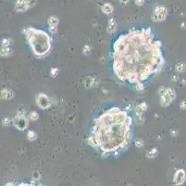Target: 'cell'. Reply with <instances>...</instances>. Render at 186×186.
Here are the masks:
<instances>
[{
    "mask_svg": "<svg viewBox=\"0 0 186 186\" xmlns=\"http://www.w3.org/2000/svg\"><path fill=\"white\" fill-rule=\"evenodd\" d=\"M110 63L118 82L145 85L165 67L163 44L151 27H131L113 42Z\"/></svg>",
    "mask_w": 186,
    "mask_h": 186,
    "instance_id": "cell-1",
    "label": "cell"
},
{
    "mask_svg": "<svg viewBox=\"0 0 186 186\" xmlns=\"http://www.w3.org/2000/svg\"><path fill=\"white\" fill-rule=\"evenodd\" d=\"M134 122L130 109L109 107L93 120L87 143L102 157L118 156L130 147L134 138Z\"/></svg>",
    "mask_w": 186,
    "mask_h": 186,
    "instance_id": "cell-2",
    "label": "cell"
},
{
    "mask_svg": "<svg viewBox=\"0 0 186 186\" xmlns=\"http://www.w3.org/2000/svg\"><path fill=\"white\" fill-rule=\"evenodd\" d=\"M21 34L24 35L25 40L35 58L45 59L49 56L53 47V39L50 34L33 26H26L22 28Z\"/></svg>",
    "mask_w": 186,
    "mask_h": 186,
    "instance_id": "cell-3",
    "label": "cell"
},
{
    "mask_svg": "<svg viewBox=\"0 0 186 186\" xmlns=\"http://www.w3.org/2000/svg\"><path fill=\"white\" fill-rule=\"evenodd\" d=\"M176 98V93L173 88L166 87L165 91L160 95V105L163 107L170 105Z\"/></svg>",
    "mask_w": 186,
    "mask_h": 186,
    "instance_id": "cell-4",
    "label": "cell"
},
{
    "mask_svg": "<svg viewBox=\"0 0 186 186\" xmlns=\"http://www.w3.org/2000/svg\"><path fill=\"white\" fill-rule=\"evenodd\" d=\"M168 16V10L164 6H157L154 8L152 13V21L155 23H160L166 20Z\"/></svg>",
    "mask_w": 186,
    "mask_h": 186,
    "instance_id": "cell-5",
    "label": "cell"
},
{
    "mask_svg": "<svg viewBox=\"0 0 186 186\" xmlns=\"http://www.w3.org/2000/svg\"><path fill=\"white\" fill-rule=\"evenodd\" d=\"M12 125L14 126L18 130L23 131L28 127L29 120H28V118L26 117V116H20V114H17V116H15V117L12 119Z\"/></svg>",
    "mask_w": 186,
    "mask_h": 186,
    "instance_id": "cell-6",
    "label": "cell"
},
{
    "mask_svg": "<svg viewBox=\"0 0 186 186\" xmlns=\"http://www.w3.org/2000/svg\"><path fill=\"white\" fill-rule=\"evenodd\" d=\"M36 104L40 109L46 110L51 107L52 103H51V100L49 97L46 94H45V93L41 92V93H39L36 97Z\"/></svg>",
    "mask_w": 186,
    "mask_h": 186,
    "instance_id": "cell-7",
    "label": "cell"
},
{
    "mask_svg": "<svg viewBox=\"0 0 186 186\" xmlns=\"http://www.w3.org/2000/svg\"><path fill=\"white\" fill-rule=\"evenodd\" d=\"M31 4H32V2H31L30 0H16L14 10L18 13L25 12L32 7Z\"/></svg>",
    "mask_w": 186,
    "mask_h": 186,
    "instance_id": "cell-8",
    "label": "cell"
},
{
    "mask_svg": "<svg viewBox=\"0 0 186 186\" xmlns=\"http://www.w3.org/2000/svg\"><path fill=\"white\" fill-rule=\"evenodd\" d=\"M59 23V19L57 16L52 15L48 17L47 19V25H48V31L52 34H55L57 32V25Z\"/></svg>",
    "mask_w": 186,
    "mask_h": 186,
    "instance_id": "cell-9",
    "label": "cell"
},
{
    "mask_svg": "<svg viewBox=\"0 0 186 186\" xmlns=\"http://www.w3.org/2000/svg\"><path fill=\"white\" fill-rule=\"evenodd\" d=\"M99 83V80L98 78L95 76H89L84 78V80H83V85L86 88H92L95 86L98 85Z\"/></svg>",
    "mask_w": 186,
    "mask_h": 186,
    "instance_id": "cell-10",
    "label": "cell"
},
{
    "mask_svg": "<svg viewBox=\"0 0 186 186\" xmlns=\"http://www.w3.org/2000/svg\"><path fill=\"white\" fill-rule=\"evenodd\" d=\"M147 109H148V105H147L146 103H145V101H143V103H141L138 105L135 106V109H134L135 114L140 118V120H141V118H143L144 113L146 112Z\"/></svg>",
    "mask_w": 186,
    "mask_h": 186,
    "instance_id": "cell-11",
    "label": "cell"
},
{
    "mask_svg": "<svg viewBox=\"0 0 186 186\" xmlns=\"http://www.w3.org/2000/svg\"><path fill=\"white\" fill-rule=\"evenodd\" d=\"M14 98V92L10 88H3L0 90V99L10 101Z\"/></svg>",
    "mask_w": 186,
    "mask_h": 186,
    "instance_id": "cell-12",
    "label": "cell"
},
{
    "mask_svg": "<svg viewBox=\"0 0 186 186\" xmlns=\"http://www.w3.org/2000/svg\"><path fill=\"white\" fill-rule=\"evenodd\" d=\"M186 179V175H185V171L183 169H179L176 172L173 178V181L176 184H181L183 183V181Z\"/></svg>",
    "mask_w": 186,
    "mask_h": 186,
    "instance_id": "cell-13",
    "label": "cell"
},
{
    "mask_svg": "<svg viewBox=\"0 0 186 186\" xmlns=\"http://www.w3.org/2000/svg\"><path fill=\"white\" fill-rule=\"evenodd\" d=\"M117 30V21L116 20L114 19L113 17H111L108 20V27H107V31L108 34H114Z\"/></svg>",
    "mask_w": 186,
    "mask_h": 186,
    "instance_id": "cell-14",
    "label": "cell"
},
{
    "mask_svg": "<svg viewBox=\"0 0 186 186\" xmlns=\"http://www.w3.org/2000/svg\"><path fill=\"white\" fill-rule=\"evenodd\" d=\"M12 50L10 47H1L0 48V57L2 58H7V57H10L12 55Z\"/></svg>",
    "mask_w": 186,
    "mask_h": 186,
    "instance_id": "cell-15",
    "label": "cell"
},
{
    "mask_svg": "<svg viewBox=\"0 0 186 186\" xmlns=\"http://www.w3.org/2000/svg\"><path fill=\"white\" fill-rule=\"evenodd\" d=\"M102 11L105 13L106 15H111L114 11V7L110 3H105L102 6Z\"/></svg>",
    "mask_w": 186,
    "mask_h": 186,
    "instance_id": "cell-16",
    "label": "cell"
},
{
    "mask_svg": "<svg viewBox=\"0 0 186 186\" xmlns=\"http://www.w3.org/2000/svg\"><path fill=\"white\" fill-rule=\"evenodd\" d=\"M175 70H176V72H178V73H183L186 71V64L184 63H183V61L176 63Z\"/></svg>",
    "mask_w": 186,
    "mask_h": 186,
    "instance_id": "cell-17",
    "label": "cell"
},
{
    "mask_svg": "<svg viewBox=\"0 0 186 186\" xmlns=\"http://www.w3.org/2000/svg\"><path fill=\"white\" fill-rule=\"evenodd\" d=\"M37 137H38V135L34 130H29L27 132V139L30 141H34L37 139Z\"/></svg>",
    "mask_w": 186,
    "mask_h": 186,
    "instance_id": "cell-18",
    "label": "cell"
},
{
    "mask_svg": "<svg viewBox=\"0 0 186 186\" xmlns=\"http://www.w3.org/2000/svg\"><path fill=\"white\" fill-rule=\"evenodd\" d=\"M157 156V148H151L146 153V157L149 159H153Z\"/></svg>",
    "mask_w": 186,
    "mask_h": 186,
    "instance_id": "cell-19",
    "label": "cell"
},
{
    "mask_svg": "<svg viewBox=\"0 0 186 186\" xmlns=\"http://www.w3.org/2000/svg\"><path fill=\"white\" fill-rule=\"evenodd\" d=\"M12 44V39L10 37H4L1 40V47H10Z\"/></svg>",
    "mask_w": 186,
    "mask_h": 186,
    "instance_id": "cell-20",
    "label": "cell"
},
{
    "mask_svg": "<svg viewBox=\"0 0 186 186\" xmlns=\"http://www.w3.org/2000/svg\"><path fill=\"white\" fill-rule=\"evenodd\" d=\"M29 119L32 121H37L39 119V114L36 112V111H32L29 114Z\"/></svg>",
    "mask_w": 186,
    "mask_h": 186,
    "instance_id": "cell-21",
    "label": "cell"
},
{
    "mask_svg": "<svg viewBox=\"0 0 186 186\" xmlns=\"http://www.w3.org/2000/svg\"><path fill=\"white\" fill-rule=\"evenodd\" d=\"M12 124V119H10V117H4L2 119V125L4 127H7Z\"/></svg>",
    "mask_w": 186,
    "mask_h": 186,
    "instance_id": "cell-22",
    "label": "cell"
},
{
    "mask_svg": "<svg viewBox=\"0 0 186 186\" xmlns=\"http://www.w3.org/2000/svg\"><path fill=\"white\" fill-rule=\"evenodd\" d=\"M91 50H92V48H91V46H89V45H84L82 48V53L85 56L89 55L91 53Z\"/></svg>",
    "mask_w": 186,
    "mask_h": 186,
    "instance_id": "cell-23",
    "label": "cell"
},
{
    "mask_svg": "<svg viewBox=\"0 0 186 186\" xmlns=\"http://www.w3.org/2000/svg\"><path fill=\"white\" fill-rule=\"evenodd\" d=\"M134 144L137 148H143L144 147V141L142 140V139H137L134 141Z\"/></svg>",
    "mask_w": 186,
    "mask_h": 186,
    "instance_id": "cell-24",
    "label": "cell"
},
{
    "mask_svg": "<svg viewBox=\"0 0 186 186\" xmlns=\"http://www.w3.org/2000/svg\"><path fill=\"white\" fill-rule=\"evenodd\" d=\"M15 186H43L42 184L40 183H20L18 185Z\"/></svg>",
    "mask_w": 186,
    "mask_h": 186,
    "instance_id": "cell-25",
    "label": "cell"
},
{
    "mask_svg": "<svg viewBox=\"0 0 186 186\" xmlns=\"http://www.w3.org/2000/svg\"><path fill=\"white\" fill-rule=\"evenodd\" d=\"M50 74H51L52 77H56L57 74H59V69H57V67L52 68L51 69V72H50Z\"/></svg>",
    "mask_w": 186,
    "mask_h": 186,
    "instance_id": "cell-26",
    "label": "cell"
},
{
    "mask_svg": "<svg viewBox=\"0 0 186 186\" xmlns=\"http://www.w3.org/2000/svg\"><path fill=\"white\" fill-rule=\"evenodd\" d=\"M180 107L183 109V110H186V100H183L181 101L180 103Z\"/></svg>",
    "mask_w": 186,
    "mask_h": 186,
    "instance_id": "cell-27",
    "label": "cell"
},
{
    "mask_svg": "<svg viewBox=\"0 0 186 186\" xmlns=\"http://www.w3.org/2000/svg\"><path fill=\"white\" fill-rule=\"evenodd\" d=\"M134 2L137 6H143L144 5V0H134Z\"/></svg>",
    "mask_w": 186,
    "mask_h": 186,
    "instance_id": "cell-28",
    "label": "cell"
},
{
    "mask_svg": "<svg viewBox=\"0 0 186 186\" xmlns=\"http://www.w3.org/2000/svg\"><path fill=\"white\" fill-rule=\"evenodd\" d=\"M165 90H166V87H160L158 88V94H159V96H160L162 93L165 91Z\"/></svg>",
    "mask_w": 186,
    "mask_h": 186,
    "instance_id": "cell-29",
    "label": "cell"
},
{
    "mask_svg": "<svg viewBox=\"0 0 186 186\" xmlns=\"http://www.w3.org/2000/svg\"><path fill=\"white\" fill-rule=\"evenodd\" d=\"M130 0H119V3L121 4V6H125L127 5L128 3H129Z\"/></svg>",
    "mask_w": 186,
    "mask_h": 186,
    "instance_id": "cell-30",
    "label": "cell"
},
{
    "mask_svg": "<svg viewBox=\"0 0 186 186\" xmlns=\"http://www.w3.org/2000/svg\"><path fill=\"white\" fill-rule=\"evenodd\" d=\"M177 80V76H173V81H176Z\"/></svg>",
    "mask_w": 186,
    "mask_h": 186,
    "instance_id": "cell-31",
    "label": "cell"
},
{
    "mask_svg": "<svg viewBox=\"0 0 186 186\" xmlns=\"http://www.w3.org/2000/svg\"><path fill=\"white\" fill-rule=\"evenodd\" d=\"M183 83H186V81H183Z\"/></svg>",
    "mask_w": 186,
    "mask_h": 186,
    "instance_id": "cell-32",
    "label": "cell"
}]
</instances>
